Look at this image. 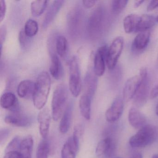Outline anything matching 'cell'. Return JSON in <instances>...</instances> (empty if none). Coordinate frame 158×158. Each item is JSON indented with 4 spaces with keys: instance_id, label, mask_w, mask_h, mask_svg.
<instances>
[{
    "instance_id": "1",
    "label": "cell",
    "mask_w": 158,
    "mask_h": 158,
    "mask_svg": "<svg viewBox=\"0 0 158 158\" xmlns=\"http://www.w3.org/2000/svg\"><path fill=\"white\" fill-rule=\"evenodd\" d=\"M106 23L105 8L102 5H99L91 13L88 20L87 31L90 38L95 40L100 38L105 30Z\"/></svg>"
},
{
    "instance_id": "2",
    "label": "cell",
    "mask_w": 158,
    "mask_h": 158,
    "mask_svg": "<svg viewBox=\"0 0 158 158\" xmlns=\"http://www.w3.org/2000/svg\"><path fill=\"white\" fill-rule=\"evenodd\" d=\"M51 87V79L48 73L42 72L35 82L32 99L34 106L38 110H42L47 103Z\"/></svg>"
},
{
    "instance_id": "3",
    "label": "cell",
    "mask_w": 158,
    "mask_h": 158,
    "mask_svg": "<svg viewBox=\"0 0 158 158\" xmlns=\"http://www.w3.org/2000/svg\"><path fill=\"white\" fill-rule=\"evenodd\" d=\"M158 139V127L146 125L130 138L129 145L133 148H142L149 146Z\"/></svg>"
},
{
    "instance_id": "4",
    "label": "cell",
    "mask_w": 158,
    "mask_h": 158,
    "mask_svg": "<svg viewBox=\"0 0 158 158\" xmlns=\"http://www.w3.org/2000/svg\"><path fill=\"white\" fill-rule=\"evenodd\" d=\"M68 89L65 84H61L56 87L53 92L52 101V117L57 121L62 117L68 106Z\"/></svg>"
},
{
    "instance_id": "5",
    "label": "cell",
    "mask_w": 158,
    "mask_h": 158,
    "mask_svg": "<svg viewBox=\"0 0 158 158\" xmlns=\"http://www.w3.org/2000/svg\"><path fill=\"white\" fill-rule=\"evenodd\" d=\"M84 14L80 6L72 9L67 15V29L70 36L77 38L81 34L84 25Z\"/></svg>"
},
{
    "instance_id": "6",
    "label": "cell",
    "mask_w": 158,
    "mask_h": 158,
    "mask_svg": "<svg viewBox=\"0 0 158 158\" xmlns=\"http://www.w3.org/2000/svg\"><path fill=\"white\" fill-rule=\"evenodd\" d=\"M69 89L75 98L80 95L82 90L81 72L77 58L73 56L71 58L69 64Z\"/></svg>"
},
{
    "instance_id": "7",
    "label": "cell",
    "mask_w": 158,
    "mask_h": 158,
    "mask_svg": "<svg viewBox=\"0 0 158 158\" xmlns=\"http://www.w3.org/2000/svg\"><path fill=\"white\" fill-rule=\"evenodd\" d=\"M139 75L141 77V81L133 98L134 103L138 107L143 106L146 103L149 94L150 87L148 68L145 67H141L139 70Z\"/></svg>"
},
{
    "instance_id": "8",
    "label": "cell",
    "mask_w": 158,
    "mask_h": 158,
    "mask_svg": "<svg viewBox=\"0 0 158 158\" xmlns=\"http://www.w3.org/2000/svg\"><path fill=\"white\" fill-rule=\"evenodd\" d=\"M123 46L124 39L123 37H117L112 42L108 50L106 61L107 67L109 70H114L116 67L123 52Z\"/></svg>"
},
{
    "instance_id": "9",
    "label": "cell",
    "mask_w": 158,
    "mask_h": 158,
    "mask_svg": "<svg viewBox=\"0 0 158 158\" xmlns=\"http://www.w3.org/2000/svg\"><path fill=\"white\" fill-rule=\"evenodd\" d=\"M109 47L103 45L98 49L94 58L93 72L97 77H101L105 73Z\"/></svg>"
},
{
    "instance_id": "10",
    "label": "cell",
    "mask_w": 158,
    "mask_h": 158,
    "mask_svg": "<svg viewBox=\"0 0 158 158\" xmlns=\"http://www.w3.org/2000/svg\"><path fill=\"white\" fill-rule=\"evenodd\" d=\"M123 99L120 97L114 99L105 113V118L107 122L114 123L120 119L123 112Z\"/></svg>"
},
{
    "instance_id": "11",
    "label": "cell",
    "mask_w": 158,
    "mask_h": 158,
    "mask_svg": "<svg viewBox=\"0 0 158 158\" xmlns=\"http://www.w3.org/2000/svg\"><path fill=\"white\" fill-rule=\"evenodd\" d=\"M80 139L75 136L70 137L61 150V158H76L79 147Z\"/></svg>"
},
{
    "instance_id": "12",
    "label": "cell",
    "mask_w": 158,
    "mask_h": 158,
    "mask_svg": "<svg viewBox=\"0 0 158 158\" xmlns=\"http://www.w3.org/2000/svg\"><path fill=\"white\" fill-rule=\"evenodd\" d=\"M141 81L139 75L134 76L127 79L123 90V100L128 102L133 99Z\"/></svg>"
},
{
    "instance_id": "13",
    "label": "cell",
    "mask_w": 158,
    "mask_h": 158,
    "mask_svg": "<svg viewBox=\"0 0 158 158\" xmlns=\"http://www.w3.org/2000/svg\"><path fill=\"white\" fill-rule=\"evenodd\" d=\"M18 113H13L12 114L7 115L4 119L5 123L17 127H26L30 126L33 123L32 118Z\"/></svg>"
},
{
    "instance_id": "14",
    "label": "cell",
    "mask_w": 158,
    "mask_h": 158,
    "mask_svg": "<svg viewBox=\"0 0 158 158\" xmlns=\"http://www.w3.org/2000/svg\"><path fill=\"white\" fill-rule=\"evenodd\" d=\"M150 30L139 33L132 43V50L136 53L142 52L148 47L150 39Z\"/></svg>"
},
{
    "instance_id": "15",
    "label": "cell",
    "mask_w": 158,
    "mask_h": 158,
    "mask_svg": "<svg viewBox=\"0 0 158 158\" xmlns=\"http://www.w3.org/2000/svg\"><path fill=\"white\" fill-rule=\"evenodd\" d=\"M0 104L3 109L9 110L13 113L19 112V105L15 94L11 92H7L2 95Z\"/></svg>"
},
{
    "instance_id": "16",
    "label": "cell",
    "mask_w": 158,
    "mask_h": 158,
    "mask_svg": "<svg viewBox=\"0 0 158 158\" xmlns=\"http://www.w3.org/2000/svg\"><path fill=\"white\" fill-rule=\"evenodd\" d=\"M51 117L49 111L47 108L41 110L38 116L40 133L43 139H47L48 135Z\"/></svg>"
},
{
    "instance_id": "17",
    "label": "cell",
    "mask_w": 158,
    "mask_h": 158,
    "mask_svg": "<svg viewBox=\"0 0 158 158\" xmlns=\"http://www.w3.org/2000/svg\"><path fill=\"white\" fill-rule=\"evenodd\" d=\"M128 119L129 123L134 128L140 129L146 125V116L135 107H132L129 110Z\"/></svg>"
},
{
    "instance_id": "18",
    "label": "cell",
    "mask_w": 158,
    "mask_h": 158,
    "mask_svg": "<svg viewBox=\"0 0 158 158\" xmlns=\"http://www.w3.org/2000/svg\"><path fill=\"white\" fill-rule=\"evenodd\" d=\"M115 147L112 139L107 137L98 143L96 148V154L98 156L104 155L106 157H110L113 153Z\"/></svg>"
},
{
    "instance_id": "19",
    "label": "cell",
    "mask_w": 158,
    "mask_h": 158,
    "mask_svg": "<svg viewBox=\"0 0 158 158\" xmlns=\"http://www.w3.org/2000/svg\"><path fill=\"white\" fill-rule=\"evenodd\" d=\"M64 2V1L60 0L54 1L52 2L44 17L42 23L43 28H47L52 23L60 10Z\"/></svg>"
},
{
    "instance_id": "20",
    "label": "cell",
    "mask_w": 158,
    "mask_h": 158,
    "mask_svg": "<svg viewBox=\"0 0 158 158\" xmlns=\"http://www.w3.org/2000/svg\"><path fill=\"white\" fill-rule=\"evenodd\" d=\"M51 64L50 73L52 77L56 80H59L63 76V66L59 56L53 51L50 52Z\"/></svg>"
},
{
    "instance_id": "21",
    "label": "cell",
    "mask_w": 158,
    "mask_h": 158,
    "mask_svg": "<svg viewBox=\"0 0 158 158\" xmlns=\"http://www.w3.org/2000/svg\"><path fill=\"white\" fill-rule=\"evenodd\" d=\"M35 82L31 80H24L21 81L17 88V93L21 98H28L33 97L35 90Z\"/></svg>"
},
{
    "instance_id": "22",
    "label": "cell",
    "mask_w": 158,
    "mask_h": 158,
    "mask_svg": "<svg viewBox=\"0 0 158 158\" xmlns=\"http://www.w3.org/2000/svg\"><path fill=\"white\" fill-rule=\"evenodd\" d=\"M96 75L89 71L86 74L84 81V94H87L93 98L97 87L98 79Z\"/></svg>"
},
{
    "instance_id": "23",
    "label": "cell",
    "mask_w": 158,
    "mask_h": 158,
    "mask_svg": "<svg viewBox=\"0 0 158 158\" xmlns=\"http://www.w3.org/2000/svg\"><path fill=\"white\" fill-rule=\"evenodd\" d=\"M73 105L69 103L64 112L60 122L59 129L63 134H65L70 129L73 118Z\"/></svg>"
},
{
    "instance_id": "24",
    "label": "cell",
    "mask_w": 158,
    "mask_h": 158,
    "mask_svg": "<svg viewBox=\"0 0 158 158\" xmlns=\"http://www.w3.org/2000/svg\"><path fill=\"white\" fill-rule=\"evenodd\" d=\"M140 16L136 14L128 15L123 20V27L127 34L137 33Z\"/></svg>"
},
{
    "instance_id": "25",
    "label": "cell",
    "mask_w": 158,
    "mask_h": 158,
    "mask_svg": "<svg viewBox=\"0 0 158 158\" xmlns=\"http://www.w3.org/2000/svg\"><path fill=\"white\" fill-rule=\"evenodd\" d=\"M92 98L83 93L79 99V109L82 116L87 120L91 117V105Z\"/></svg>"
},
{
    "instance_id": "26",
    "label": "cell",
    "mask_w": 158,
    "mask_h": 158,
    "mask_svg": "<svg viewBox=\"0 0 158 158\" xmlns=\"http://www.w3.org/2000/svg\"><path fill=\"white\" fill-rule=\"evenodd\" d=\"M33 145L34 141L32 136H27L22 139L19 150L22 158H32Z\"/></svg>"
},
{
    "instance_id": "27",
    "label": "cell",
    "mask_w": 158,
    "mask_h": 158,
    "mask_svg": "<svg viewBox=\"0 0 158 158\" xmlns=\"http://www.w3.org/2000/svg\"><path fill=\"white\" fill-rule=\"evenodd\" d=\"M156 22V18L152 15H141L137 32L140 33L149 30L155 25Z\"/></svg>"
},
{
    "instance_id": "28",
    "label": "cell",
    "mask_w": 158,
    "mask_h": 158,
    "mask_svg": "<svg viewBox=\"0 0 158 158\" xmlns=\"http://www.w3.org/2000/svg\"><path fill=\"white\" fill-rule=\"evenodd\" d=\"M55 49L57 54L62 58L66 56L68 50V41L65 37L59 35L55 39Z\"/></svg>"
},
{
    "instance_id": "29",
    "label": "cell",
    "mask_w": 158,
    "mask_h": 158,
    "mask_svg": "<svg viewBox=\"0 0 158 158\" xmlns=\"http://www.w3.org/2000/svg\"><path fill=\"white\" fill-rule=\"evenodd\" d=\"M49 2L46 0H36L31 3V14L35 17H38L44 13Z\"/></svg>"
},
{
    "instance_id": "30",
    "label": "cell",
    "mask_w": 158,
    "mask_h": 158,
    "mask_svg": "<svg viewBox=\"0 0 158 158\" xmlns=\"http://www.w3.org/2000/svg\"><path fill=\"white\" fill-rule=\"evenodd\" d=\"M24 31L26 35L29 37L35 36L38 32V23L35 20L29 19L26 22Z\"/></svg>"
},
{
    "instance_id": "31",
    "label": "cell",
    "mask_w": 158,
    "mask_h": 158,
    "mask_svg": "<svg viewBox=\"0 0 158 158\" xmlns=\"http://www.w3.org/2000/svg\"><path fill=\"white\" fill-rule=\"evenodd\" d=\"M50 151L49 143L47 139L40 142L37 148L36 158H48Z\"/></svg>"
},
{
    "instance_id": "32",
    "label": "cell",
    "mask_w": 158,
    "mask_h": 158,
    "mask_svg": "<svg viewBox=\"0 0 158 158\" xmlns=\"http://www.w3.org/2000/svg\"><path fill=\"white\" fill-rule=\"evenodd\" d=\"M128 2V1L126 0L113 1L111 3L112 12L116 15L121 13L124 10Z\"/></svg>"
},
{
    "instance_id": "33",
    "label": "cell",
    "mask_w": 158,
    "mask_h": 158,
    "mask_svg": "<svg viewBox=\"0 0 158 158\" xmlns=\"http://www.w3.org/2000/svg\"><path fill=\"white\" fill-rule=\"evenodd\" d=\"M22 139L18 136L14 138L6 148V152L10 151H19Z\"/></svg>"
},
{
    "instance_id": "34",
    "label": "cell",
    "mask_w": 158,
    "mask_h": 158,
    "mask_svg": "<svg viewBox=\"0 0 158 158\" xmlns=\"http://www.w3.org/2000/svg\"><path fill=\"white\" fill-rule=\"evenodd\" d=\"M30 37L27 36L24 30H21L19 33V41L20 46L23 49H26L30 43Z\"/></svg>"
},
{
    "instance_id": "35",
    "label": "cell",
    "mask_w": 158,
    "mask_h": 158,
    "mask_svg": "<svg viewBox=\"0 0 158 158\" xmlns=\"http://www.w3.org/2000/svg\"><path fill=\"white\" fill-rule=\"evenodd\" d=\"M84 132V126L82 124H77L74 128L73 135L80 139Z\"/></svg>"
},
{
    "instance_id": "36",
    "label": "cell",
    "mask_w": 158,
    "mask_h": 158,
    "mask_svg": "<svg viewBox=\"0 0 158 158\" xmlns=\"http://www.w3.org/2000/svg\"><path fill=\"white\" fill-rule=\"evenodd\" d=\"M6 35H7V28L5 25L2 26L0 29V46H1V52L2 51V45L5 41L6 39Z\"/></svg>"
},
{
    "instance_id": "37",
    "label": "cell",
    "mask_w": 158,
    "mask_h": 158,
    "mask_svg": "<svg viewBox=\"0 0 158 158\" xmlns=\"http://www.w3.org/2000/svg\"><path fill=\"white\" fill-rule=\"evenodd\" d=\"M6 2L4 0H0V22H2L4 19L6 13Z\"/></svg>"
},
{
    "instance_id": "38",
    "label": "cell",
    "mask_w": 158,
    "mask_h": 158,
    "mask_svg": "<svg viewBox=\"0 0 158 158\" xmlns=\"http://www.w3.org/2000/svg\"><path fill=\"white\" fill-rule=\"evenodd\" d=\"M3 158H22L19 151H10L6 152Z\"/></svg>"
},
{
    "instance_id": "39",
    "label": "cell",
    "mask_w": 158,
    "mask_h": 158,
    "mask_svg": "<svg viewBox=\"0 0 158 158\" xmlns=\"http://www.w3.org/2000/svg\"><path fill=\"white\" fill-rule=\"evenodd\" d=\"M10 130L8 129H2L0 131V142L2 143L8 137L10 134Z\"/></svg>"
},
{
    "instance_id": "40",
    "label": "cell",
    "mask_w": 158,
    "mask_h": 158,
    "mask_svg": "<svg viewBox=\"0 0 158 158\" xmlns=\"http://www.w3.org/2000/svg\"><path fill=\"white\" fill-rule=\"evenodd\" d=\"M83 6L85 9H90L92 7H94V5L96 4L97 1L94 0H84L82 1Z\"/></svg>"
},
{
    "instance_id": "41",
    "label": "cell",
    "mask_w": 158,
    "mask_h": 158,
    "mask_svg": "<svg viewBox=\"0 0 158 158\" xmlns=\"http://www.w3.org/2000/svg\"><path fill=\"white\" fill-rule=\"evenodd\" d=\"M158 8V0L151 1L147 7L148 11H152Z\"/></svg>"
},
{
    "instance_id": "42",
    "label": "cell",
    "mask_w": 158,
    "mask_h": 158,
    "mask_svg": "<svg viewBox=\"0 0 158 158\" xmlns=\"http://www.w3.org/2000/svg\"><path fill=\"white\" fill-rule=\"evenodd\" d=\"M158 97V84L151 89L150 92V97L151 99H154Z\"/></svg>"
},
{
    "instance_id": "43",
    "label": "cell",
    "mask_w": 158,
    "mask_h": 158,
    "mask_svg": "<svg viewBox=\"0 0 158 158\" xmlns=\"http://www.w3.org/2000/svg\"><path fill=\"white\" fill-rule=\"evenodd\" d=\"M144 1H136L134 3V7L135 8H138L140 7L144 2Z\"/></svg>"
},
{
    "instance_id": "44",
    "label": "cell",
    "mask_w": 158,
    "mask_h": 158,
    "mask_svg": "<svg viewBox=\"0 0 158 158\" xmlns=\"http://www.w3.org/2000/svg\"><path fill=\"white\" fill-rule=\"evenodd\" d=\"M131 158H142V155L140 152H137L134 153Z\"/></svg>"
},
{
    "instance_id": "45",
    "label": "cell",
    "mask_w": 158,
    "mask_h": 158,
    "mask_svg": "<svg viewBox=\"0 0 158 158\" xmlns=\"http://www.w3.org/2000/svg\"><path fill=\"white\" fill-rule=\"evenodd\" d=\"M156 114L158 116V103L157 104L156 107Z\"/></svg>"
},
{
    "instance_id": "46",
    "label": "cell",
    "mask_w": 158,
    "mask_h": 158,
    "mask_svg": "<svg viewBox=\"0 0 158 158\" xmlns=\"http://www.w3.org/2000/svg\"><path fill=\"white\" fill-rule=\"evenodd\" d=\"M152 158H158V154H155L152 156Z\"/></svg>"
},
{
    "instance_id": "47",
    "label": "cell",
    "mask_w": 158,
    "mask_h": 158,
    "mask_svg": "<svg viewBox=\"0 0 158 158\" xmlns=\"http://www.w3.org/2000/svg\"><path fill=\"white\" fill-rule=\"evenodd\" d=\"M156 22H157V23H158V16L156 18Z\"/></svg>"
},
{
    "instance_id": "48",
    "label": "cell",
    "mask_w": 158,
    "mask_h": 158,
    "mask_svg": "<svg viewBox=\"0 0 158 158\" xmlns=\"http://www.w3.org/2000/svg\"></svg>"
},
{
    "instance_id": "49",
    "label": "cell",
    "mask_w": 158,
    "mask_h": 158,
    "mask_svg": "<svg viewBox=\"0 0 158 158\" xmlns=\"http://www.w3.org/2000/svg\"></svg>"
}]
</instances>
